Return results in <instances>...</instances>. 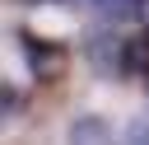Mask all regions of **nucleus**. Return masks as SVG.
I'll return each instance as SVG.
<instances>
[{
  "label": "nucleus",
  "mask_w": 149,
  "mask_h": 145,
  "mask_svg": "<svg viewBox=\"0 0 149 145\" xmlns=\"http://www.w3.org/2000/svg\"><path fill=\"white\" fill-rule=\"evenodd\" d=\"M84 61L93 65L98 80H121V75H130V42L121 33H112V23H102L84 37Z\"/></svg>",
  "instance_id": "1"
},
{
  "label": "nucleus",
  "mask_w": 149,
  "mask_h": 145,
  "mask_svg": "<svg viewBox=\"0 0 149 145\" xmlns=\"http://www.w3.org/2000/svg\"><path fill=\"white\" fill-rule=\"evenodd\" d=\"M19 51H23V61H28V70H33L37 84H56L70 70V51L61 42H51V37L28 33V28H19Z\"/></svg>",
  "instance_id": "2"
},
{
  "label": "nucleus",
  "mask_w": 149,
  "mask_h": 145,
  "mask_svg": "<svg viewBox=\"0 0 149 145\" xmlns=\"http://www.w3.org/2000/svg\"><path fill=\"white\" fill-rule=\"evenodd\" d=\"M65 145H116V140H112V126H107L98 112H84V117H74V122H70Z\"/></svg>",
  "instance_id": "3"
},
{
  "label": "nucleus",
  "mask_w": 149,
  "mask_h": 145,
  "mask_svg": "<svg viewBox=\"0 0 149 145\" xmlns=\"http://www.w3.org/2000/svg\"><path fill=\"white\" fill-rule=\"evenodd\" d=\"M93 5L107 23H130V19L144 14V0H93Z\"/></svg>",
  "instance_id": "4"
},
{
  "label": "nucleus",
  "mask_w": 149,
  "mask_h": 145,
  "mask_svg": "<svg viewBox=\"0 0 149 145\" xmlns=\"http://www.w3.org/2000/svg\"><path fill=\"white\" fill-rule=\"evenodd\" d=\"M126 145H149V117H135L126 126Z\"/></svg>",
  "instance_id": "5"
},
{
  "label": "nucleus",
  "mask_w": 149,
  "mask_h": 145,
  "mask_svg": "<svg viewBox=\"0 0 149 145\" xmlns=\"http://www.w3.org/2000/svg\"><path fill=\"white\" fill-rule=\"evenodd\" d=\"M14 117H19V89L5 84V122H14Z\"/></svg>",
  "instance_id": "6"
},
{
  "label": "nucleus",
  "mask_w": 149,
  "mask_h": 145,
  "mask_svg": "<svg viewBox=\"0 0 149 145\" xmlns=\"http://www.w3.org/2000/svg\"><path fill=\"white\" fill-rule=\"evenodd\" d=\"M140 19H144V23H149V0H144V14H140Z\"/></svg>",
  "instance_id": "7"
}]
</instances>
